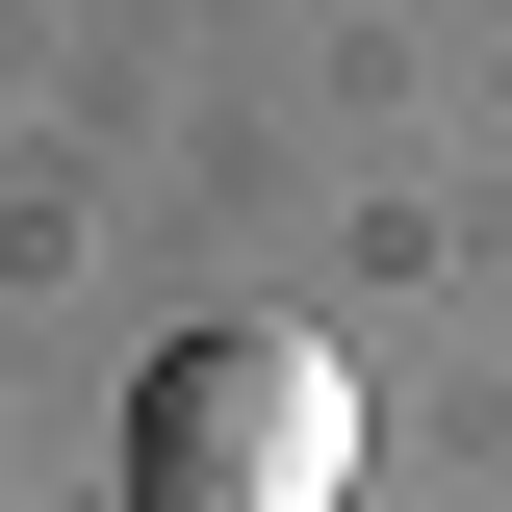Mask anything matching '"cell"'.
<instances>
[{"instance_id": "6da1fadb", "label": "cell", "mask_w": 512, "mask_h": 512, "mask_svg": "<svg viewBox=\"0 0 512 512\" xmlns=\"http://www.w3.org/2000/svg\"><path fill=\"white\" fill-rule=\"evenodd\" d=\"M359 487V384L308 333H180L128 384V512H333Z\"/></svg>"}]
</instances>
